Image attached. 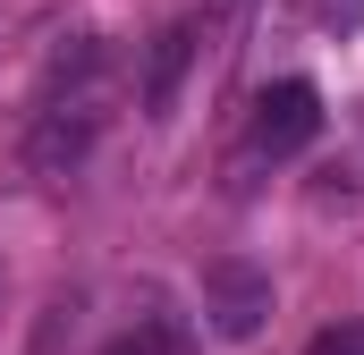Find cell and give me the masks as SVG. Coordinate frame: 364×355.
<instances>
[{"mask_svg":"<svg viewBox=\"0 0 364 355\" xmlns=\"http://www.w3.org/2000/svg\"><path fill=\"white\" fill-rule=\"evenodd\" d=\"M314 136H322V93L305 85V77H279V85H263V102H255V127H246V153H255V161H296Z\"/></svg>","mask_w":364,"mask_h":355,"instance_id":"cell-1","label":"cell"},{"mask_svg":"<svg viewBox=\"0 0 364 355\" xmlns=\"http://www.w3.org/2000/svg\"><path fill=\"white\" fill-rule=\"evenodd\" d=\"M272 313V271L255 263H203V322L220 339H255Z\"/></svg>","mask_w":364,"mask_h":355,"instance_id":"cell-2","label":"cell"},{"mask_svg":"<svg viewBox=\"0 0 364 355\" xmlns=\"http://www.w3.org/2000/svg\"><path fill=\"white\" fill-rule=\"evenodd\" d=\"M93 127H102V110H93V93H68V102H43V119H34V136H26V161L43 178H68L77 161L93 153Z\"/></svg>","mask_w":364,"mask_h":355,"instance_id":"cell-3","label":"cell"},{"mask_svg":"<svg viewBox=\"0 0 364 355\" xmlns=\"http://www.w3.org/2000/svg\"><path fill=\"white\" fill-rule=\"evenodd\" d=\"M186 60H195V26H161V43H153V68H144V110L153 119H170L178 110V77H186Z\"/></svg>","mask_w":364,"mask_h":355,"instance_id":"cell-4","label":"cell"},{"mask_svg":"<svg viewBox=\"0 0 364 355\" xmlns=\"http://www.w3.org/2000/svg\"><path fill=\"white\" fill-rule=\"evenodd\" d=\"M102 355H195V347H186L178 330H161V322H144V330H119V339H110Z\"/></svg>","mask_w":364,"mask_h":355,"instance_id":"cell-5","label":"cell"},{"mask_svg":"<svg viewBox=\"0 0 364 355\" xmlns=\"http://www.w3.org/2000/svg\"><path fill=\"white\" fill-rule=\"evenodd\" d=\"M314 17H322V34H356V26H364V0H314Z\"/></svg>","mask_w":364,"mask_h":355,"instance_id":"cell-6","label":"cell"},{"mask_svg":"<svg viewBox=\"0 0 364 355\" xmlns=\"http://www.w3.org/2000/svg\"><path fill=\"white\" fill-rule=\"evenodd\" d=\"M314 355H364V330H356V322H348V330H322Z\"/></svg>","mask_w":364,"mask_h":355,"instance_id":"cell-7","label":"cell"}]
</instances>
